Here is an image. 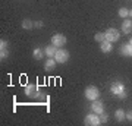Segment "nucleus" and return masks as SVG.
<instances>
[{
    "instance_id": "f257e3e1",
    "label": "nucleus",
    "mask_w": 132,
    "mask_h": 126,
    "mask_svg": "<svg viewBox=\"0 0 132 126\" xmlns=\"http://www.w3.org/2000/svg\"><path fill=\"white\" fill-rule=\"evenodd\" d=\"M110 91L113 95H116L118 98H126V88H125V85L120 82V81H116L112 84L110 87Z\"/></svg>"
},
{
    "instance_id": "f03ea898",
    "label": "nucleus",
    "mask_w": 132,
    "mask_h": 126,
    "mask_svg": "<svg viewBox=\"0 0 132 126\" xmlns=\"http://www.w3.org/2000/svg\"><path fill=\"white\" fill-rule=\"evenodd\" d=\"M100 95V91L97 87H94V85H90V87H87L85 88V98H88V100H91V101H94V100H97Z\"/></svg>"
},
{
    "instance_id": "7ed1b4c3",
    "label": "nucleus",
    "mask_w": 132,
    "mask_h": 126,
    "mask_svg": "<svg viewBox=\"0 0 132 126\" xmlns=\"http://www.w3.org/2000/svg\"><path fill=\"white\" fill-rule=\"evenodd\" d=\"M54 59H56L57 63H66L69 60V52L65 50V48H57L56 54H54Z\"/></svg>"
},
{
    "instance_id": "20e7f679",
    "label": "nucleus",
    "mask_w": 132,
    "mask_h": 126,
    "mask_svg": "<svg viewBox=\"0 0 132 126\" xmlns=\"http://www.w3.org/2000/svg\"><path fill=\"white\" fill-rule=\"evenodd\" d=\"M104 35H106V40L110 43H116L120 38V32H119L116 28H109L106 32H104Z\"/></svg>"
},
{
    "instance_id": "39448f33",
    "label": "nucleus",
    "mask_w": 132,
    "mask_h": 126,
    "mask_svg": "<svg viewBox=\"0 0 132 126\" xmlns=\"http://www.w3.org/2000/svg\"><path fill=\"white\" fill-rule=\"evenodd\" d=\"M85 125H91V126H98L101 125V120H100V114L97 113H90L88 116L85 117Z\"/></svg>"
},
{
    "instance_id": "423d86ee",
    "label": "nucleus",
    "mask_w": 132,
    "mask_h": 126,
    "mask_svg": "<svg viewBox=\"0 0 132 126\" xmlns=\"http://www.w3.org/2000/svg\"><path fill=\"white\" fill-rule=\"evenodd\" d=\"M66 37L65 35H62V34H54L52 37V44L53 46H56V47H63L66 44Z\"/></svg>"
},
{
    "instance_id": "0eeeda50",
    "label": "nucleus",
    "mask_w": 132,
    "mask_h": 126,
    "mask_svg": "<svg viewBox=\"0 0 132 126\" xmlns=\"http://www.w3.org/2000/svg\"><path fill=\"white\" fill-rule=\"evenodd\" d=\"M91 110H93L94 113H97V114H101V113L104 112V104L97 98V100H94L93 104H91Z\"/></svg>"
},
{
    "instance_id": "6e6552de",
    "label": "nucleus",
    "mask_w": 132,
    "mask_h": 126,
    "mask_svg": "<svg viewBox=\"0 0 132 126\" xmlns=\"http://www.w3.org/2000/svg\"><path fill=\"white\" fill-rule=\"evenodd\" d=\"M25 95H27V97H34V95H37V87L34 84H28L25 87Z\"/></svg>"
},
{
    "instance_id": "1a4fd4ad",
    "label": "nucleus",
    "mask_w": 132,
    "mask_h": 126,
    "mask_svg": "<svg viewBox=\"0 0 132 126\" xmlns=\"http://www.w3.org/2000/svg\"><path fill=\"white\" fill-rule=\"evenodd\" d=\"M122 32L123 34H131L132 32V21L131 19H125L122 23Z\"/></svg>"
},
{
    "instance_id": "9d476101",
    "label": "nucleus",
    "mask_w": 132,
    "mask_h": 126,
    "mask_svg": "<svg viewBox=\"0 0 132 126\" xmlns=\"http://www.w3.org/2000/svg\"><path fill=\"white\" fill-rule=\"evenodd\" d=\"M100 50L103 53H110L113 50V47H112V43L107 41V40H104L103 43H100Z\"/></svg>"
},
{
    "instance_id": "9b49d317",
    "label": "nucleus",
    "mask_w": 132,
    "mask_h": 126,
    "mask_svg": "<svg viewBox=\"0 0 132 126\" xmlns=\"http://www.w3.org/2000/svg\"><path fill=\"white\" fill-rule=\"evenodd\" d=\"M120 53L126 57H132V46L129 43H128V44H123V46L120 47Z\"/></svg>"
},
{
    "instance_id": "f8f14e48",
    "label": "nucleus",
    "mask_w": 132,
    "mask_h": 126,
    "mask_svg": "<svg viewBox=\"0 0 132 126\" xmlns=\"http://www.w3.org/2000/svg\"><path fill=\"white\" fill-rule=\"evenodd\" d=\"M56 59L54 57H48L47 60H46V63H44V69L46 70H53L54 68H56Z\"/></svg>"
},
{
    "instance_id": "ddd939ff",
    "label": "nucleus",
    "mask_w": 132,
    "mask_h": 126,
    "mask_svg": "<svg viewBox=\"0 0 132 126\" xmlns=\"http://www.w3.org/2000/svg\"><path fill=\"white\" fill-rule=\"evenodd\" d=\"M56 52H57V47L52 44V46H47V47H46V50H44V54H46L47 57H54Z\"/></svg>"
},
{
    "instance_id": "4468645a",
    "label": "nucleus",
    "mask_w": 132,
    "mask_h": 126,
    "mask_svg": "<svg viewBox=\"0 0 132 126\" xmlns=\"http://www.w3.org/2000/svg\"><path fill=\"white\" fill-rule=\"evenodd\" d=\"M114 117H116L119 122H122V120H125V119H126V113L123 112L122 108H118V110L114 112Z\"/></svg>"
},
{
    "instance_id": "2eb2a0df",
    "label": "nucleus",
    "mask_w": 132,
    "mask_h": 126,
    "mask_svg": "<svg viewBox=\"0 0 132 126\" xmlns=\"http://www.w3.org/2000/svg\"><path fill=\"white\" fill-rule=\"evenodd\" d=\"M43 56H44V53H43V50H40L38 47L32 50V57H34V59L40 60V59H43Z\"/></svg>"
},
{
    "instance_id": "dca6fc26",
    "label": "nucleus",
    "mask_w": 132,
    "mask_h": 126,
    "mask_svg": "<svg viewBox=\"0 0 132 126\" xmlns=\"http://www.w3.org/2000/svg\"><path fill=\"white\" fill-rule=\"evenodd\" d=\"M22 28H24V29L34 28V22H32V21H29V19H24V21H22Z\"/></svg>"
},
{
    "instance_id": "f3484780",
    "label": "nucleus",
    "mask_w": 132,
    "mask_h": 126,
    "mask_svg": "<svg viewBox=\"0 0 132 126\" xmlns=\"http://www.w3.org/2000/svg\"><path fill=\"white\" fill-rule=\"evenodd\" d=\"M119 16H120V18H128V16H129V10H128L126 7H120V9H119Z\"/></svg>"
},
{
    "instance_id": "a211bd4d",
    "label": "nucleus",
    "mask_w": 132,
    "mask_h": 126,
    "mask_svg": "<svg viewBox=\"0 0 132 126\" xmlns=\"http://www.w3.org/2000/svg\"><path fill=\"white\" fill-rule=\"evenodd\" d=\"M94 38H95V41L103 43L104 40H106V35H104V32H97V34L94 35Z\"/></svg>"
},
{
    "instance_id": "6ab92c4d",
    "label": "nucleus",
    "mask_w": 132,
    "mask_h": 126,
    "mask_svg": "<svg viewBox=\"0 0 132 126\" xmlns=\"http://www.w3.org/2000/svg\"><path fill=\"white\" fill-rule=\"evenodd\" d=\"M7 56H9L7 48H0V59H2V60H5V59H7Z\"/></svg>"
},
{
    "instance_id": "aec40b11",
    "label": "nucleus",
    "mask_w": 132,
    "mask_h": 126,
    "mask_svg": "<svg viewBox=\"0 0 132 126\" xmlns=\"http://www.w3.org/2000/svg\"><path fill=\"white\" fill-rule=\"evenodd\" d=\"M100 120H101V123H106V122L109 120V116L107 114H106V113H101V114H100Z\"/></svg>"
},
{
    "instance_id": "412c9836",
    "label": "nucleus",
    "mask_w": 132,
    "mask_h": 126,
    "mask_svg": "<svg viewBox=\"0 0 132 126\" xmlns=\"http://www.w3.org/2000/svg\"><path fill=\"white\" fill-rule=\"evenodd\" d=\"M0 48H7V41L6 40H2L0 41Z\"/></svg>"
},
{
    "instance_id": "4be33fe9",
    "label": "nucleus",
    "mask_w": 132,
    "mask_h": 126,
    "mask_svg": "<svg viewBox=\"0 0 132 126\" xmlns=\"http://www.w3.org/2000/svg\"><path fill=\"white\" fill-rule=\"evenodd\" d=\"M34 27L35 28H43V22L41 21H37V22H34Z\"/></svg>"
},
{
    "instance_id": "5701e85b",
    "label": "nucleus",
    "mask_w": 132,
    "mask_h": 126,
    "mask_svg": "<svg viewBox=\"0 0 132 126\" xmlns=\"http://www.w3.org/2000/svg\"><path fill=\"white\" fill-rule=\"evenodd\" d=\"M126 119H128V120H131V122H132V110H131V112H128V113H126Z\"/></svg>"
},
{
    "instance_id": "b1692460",
    "label": "nucleus",
    "mask_w": 132,
    "mask_h": 126,
    "mask_svg": "<svg viewBox=\"0 0 132 126\" xmlns=\"http://www.w3.org/2000/svg\"><path fill=\"white\" fill-rule=\"evenodd\" d=\"M129 16H131V18H132V9L129 10Z\"/></svg>"
},
{
    "instance_id": "393cba45",
    "label": "nucleus",
    "mask_w": 132,
    "mask_h": 126,
    "mask_svg": "<svg viewBox=\"0 0 132 126\" xmlns=\"http://www.w3.org/2000/svg\"><path fill=\"white\" fill-rule=\"evenodd\" d=\"M129 44H131V46H132V38H131V41H129Z\"/></svg>"
}]
</instances>
